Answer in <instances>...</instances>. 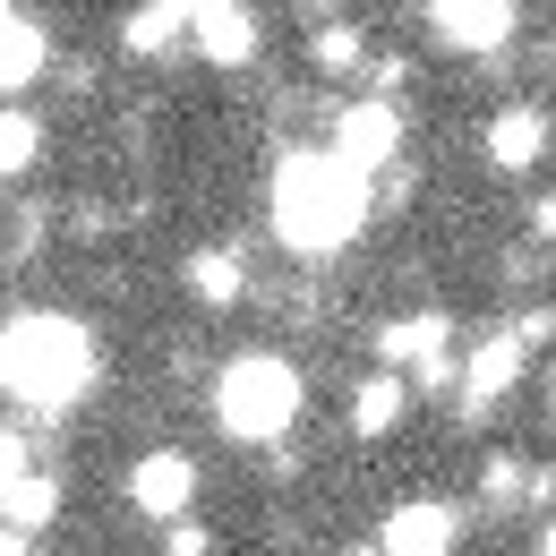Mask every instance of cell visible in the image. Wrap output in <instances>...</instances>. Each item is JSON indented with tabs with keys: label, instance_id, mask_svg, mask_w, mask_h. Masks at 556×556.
<instances>
[{
	"label": "cell",
	"instance_id": "cell-1",
	"mask_svg": "<svg viewBox=\"0 0 556 556\" xmlns=\"http://www.w3.org/2000/svg\"><path fill=\"white\" fill-rule=\"evenodd\" d=\"M359 223H368V180H359L351 163H334L326 146H300V154L275 163V231L300 249V257L351 249Z\"/></svg>",
	"mask_w": 556,
	"mask_h": 556
},
{
	"label": "cell",
	"instance_id": "cell-2",
	"mask_svg": "<svg viewBox=\"0 0 556 556\" xmlns=\"http://www.w3.org/2000/svg\"><path fill=\"white\" fill-rule=\"evenodd\" d=\"M0 386L43 419L86 403V386H94V334H86L77 317H61V308L9 317V326H0Z\"/></svg>",
	"mask_w": 556,
	"mask_h": 556
},
{
	"label": "cell",
	"instance_id": "cell-3",
	"mask_svg": "<svg viewBox=\"0 0 556 556\" xmlns=\"http://www.w3.org/2000/svg\"><path fill=\"white\" fill-rule=\"evenodd\" d=\"M214 419L240 437V445H275L300 419V368L282 351H240L223 377H214Z\"/></svg>",
	"mask_w": 556,
	"mask_h": 556
},
{
	"label": "cell",
	"instance_id": "cell-4",
	"mask_svg": "<svg viewBox=\"0 0 556 556\" xmlns=\"http://www.w3.org/2000/svg\"><path fill=\"white\" fill-rule=\"evenodd\" d=\"M129 505H138L146 522H189V505H198V463L172 454V445H154L138 471H129Z\"/></svg>",
	"mask_w": 556,
	"mask_h": 556
},
{
	"label": "cell",
	"instance_id": "cell-5",
	"mask_svg": "<svg viewBox=\"0 0 556 556\" xmlns=\"http://www.w3.org/2000/svg\"><path fill=\"white\" fill-rule=\"evenodd\" d=\"M394 146H403V112H394V103H343V121H334V146H326V154L351 163V172L368 180V172L394 163Z\"/></svg>",
	"mask_w": 556,
	"mask_h": 556
},
{
	"label": "cell",
	"instance_id": "cell-6",
	"mask_svg": "<svg viewBox=\"0 0 556 556\" xmlns=\"http://www.w3.org/2000/svg\"><path fill=\"white\" fill-rule=\"evenodd\" d=\"M189 43L206 52L214 70H249V61H257V17H249V0H198V9H189Z\"/></svg>",
	"mask_w": 556,
	"mask_h": 556
},
{
	"label": "cell",
	"instance_id": "cell-7",
	"mask_svg": "<svg viewBox=\"0 0 556 556\" xmlns=\"http://www.w3.org/2000/svg\"><path fill=\"white\" fill-rule=\"evenodd\" d=\"M454 386H463V419H488L514 386H522V343H514V334H488V343L454 368Z\"/></svg>",
	"mask_w": 556,
	"mask_h": 556
},
{
	"label": "cell",
	"instance_id": "cell-8",
	"mask_svg": "<svg viewBox=\"0 0 556 556\" xmlns=\"http://www.w3.org/2000/svg\"><path fill=\"white\" fill-rule=\"evenodd\" d=\"M454 505H428V496H412V505H394L386 514V531H377V556H454Z\"/></svg>",
	"mask_w": 556,
	"mask_h": 556
},
{
	"label": "cell",
	"instance_id": "cell-9",
	"mask_svg": "<svg viewBox=\"0 0 556 556\" xmlns=\"http://www.w3.org/2000/svg\"><path fill=\"white\" fill-rule=\"evenodd\" d=\"M437 351H454V317L445 308H419V317H386L377 326V359L403 377V368H419V359H437Z\"/></svg>",
	"mask_w": 556,
	"mask_h": 556
},
{
	"label": "cell",
	"instance_id": "cell-10",
	"mask_svg": "<svg viewBox=\"0 0 556 556\" xmlns=\"http://www.w3.org/2000/svg\"><path fill=\"white\" fill-rule=\"evenodd\" d=\"M548 154V112L540 103H505L496 121H488V163L496 172H531Z\"/></svg>",
	"mask_w": 556,
	"mask_h": 556
},
{
	"label": "cell",
	"instance_id": "cell-11",
	"mask_svg": "<svg viewBox=\"0 0 556 556\" xmlns=\"http://www.w3.org/2000/svg\"><path fill=\"white\" fill-rule=\"evenodd\" d=\"M514 26H522L514 0H463L454 17H437V43H445V52H496Z\"/></svg>",
	"mask_w": 556,
	"mask_h": 556
},
{
	"label": "cell",
	"instance_id": "cell-12",
	"mask_svg": "<svg viewBox=\"0 0 556 556\" xmlns=\"http://www.w3.org/2000/svg\"><path fill=\"white\" fill-rule=\"evenodd\" d=\"M189 9H198V0H146V9H129V17H121V52L163 61V52L189 35Z\"/></svg>",
	"mask_w": 556,
	"mask_h": 556
},
{
	"label": "cell",
	"instance_id": "cell-13",
	"mask_svg": "<svg viewBox=\"0 0 556 556\" xmlns=\"http://www.w3.org/2000/svg\"><path fill=\"white\" fill-rule=\"evenodd\" d=\"M52 61V35L35 26V17H9V35H0V94H17V86H35Z\"/></svg>",
	"mask_w": 556,
	"mask_h": 556
},
{
	"label": "cell",
	"instance_id": "cell-14",
	"mask_svg": "<svg viewBox=\"0 0 556 556\" xmlns=\"http://www.w3.org/2000/svg\"><path fill=\"white\" fill-rule=\"evenodd\" d=\"M189 291H198L206 308H231V300L249 291V266H240V249H189Z\"/></svg>",
	"mask_w": 556,
	"mask_h": 556
},
{
	"label": "cell",
	"instance_id": "cell-15",
	"mask_svg": "<svg viewBox=\"0 0 556 556\" xmlns=\"http://www.w3.org/2000/svg\"><path fill=\"white\" fill-rule=\"evenodd\" d=\"M52 514H61V480L26 471L17 488H0V531H43Z\"/></svg>",
	"mask_w": 556,
	"mask_h": 556
},
{
	"label": "cell",
	"instance_id": "cell-16",
	"mask_svg": "<svg viewBox=\"0 0 556 556\" xmlns=\"http://www.w3.org/2000/svg\"><path fill=\"white\" fill-rule=\"evenodd\" d=\"M43 163V121L26 103H0V180H26Z\"/></svg>",
	"mask_w": 556,
	"mask_h": 556
},
{
	"label": "cell",
	"instance_id": "cell-17",
	"mask_svg": "<svg viewBox=\"0 0 556 556\" xmlns=\"http://www.w3.org/2000/svg\"><path fill=\"white\" fill-rule=\"evenodd\" d=\"M403 403H412V386L386 368V377H368V386L351 394V428H359V437H386V428L403 419Z\"/></svg>",
	"mask_w": 556,
	"mask_h": 556
},
{
	"label": "cell",
	"instance_id": "cell-18",
	"mask_svg": "<svg viewBox=\"0 0 556 556\" xmlns=\"http://www.w3.org/2000/svg\"><path fill=\"white\" fill-rule=\"evenodd\" d=\"M480 496L496 505V514L531 505V463H522V454H496V463H488V480H480Z\"/></svg>",
	"mask_w": 556,
	"mask_h": 556
},
{
	"label": "cell",
	"instance_id": "cell-19",
	"mask_svg": "<svg viewBox=\"0 0 556 556\" xmlns=\"http://www.w3.org/2000/svg\"><path fill=\"white\" fill-rule=\"evenodd\" d=\"M308 61H317V70H351V61H359V26L326 17V26L308 35Z\"/></svg>",
	"mask_w": 556,
	"mask_h": 556
},
{
	"label": "cell",
	"instance_id": "cell-20",
	"mask_svg": "<svg viewBox=\"0 0 556 556\" xmlns=\"http://www.w3.org/2000/svg\"><path fill=\"white\" fill-rule=\"evenodd\" d=\"M163 556H214L206 522H163Z\"/></svg>",
	"mask_w": 556,
	"mask_h": 556
},
{
	"label": "cell",
	"instance_id": "cell-21",
	"mask_svg": "<svg viewBox=\"0 0 556 556\" xmlns=\"http://www.w3.org/2000/svg\"><path fill=\"white\" fill-rule=\"evenodd\" d=\"M26 471H35V463H26V437H17V428H0V488H17Z\"/></svg>",
	"mask_w": 556,
	"mask_h": 556
},
{
	"label": "cell",
	"instance_id": "cell-22",
	"mask_svg": "<svg viewBox=\"0 0 556 556\" xmlns=\"http://www.w3.org/2000/svg\"><path fill=\"white\" fill-rule=\"evenodd\" d=\"M505 334H514L522 351H531V343H548V334H556V308H522V317H514Z\"/></svg>",
	"mask_w": 556,
	"mask_h": 556
},
{
	"label": "cell",
	"instance_id": "cell-23",
	"mask_svg": "<svg viewBox=\"0 0 556 556\" xmlns=\"http://www.w3.org/2000/svg\"><path fill=\"white\" fill-rule=\"evenodd\" d=\"M531 240H556V198H540V206H531Z\"/></svg>",
	"mask_w": 556,
	"mask_h": 556
},
{
	"label": "cell",
	"instance_id": "cell-24",
	"mask_svg": "<svg viewBox=\"0 0 556 556\" xmlns=\"http://www.w3.org/2000/svg\"><path fill=\"white\" fill-rule=\"evenodd\" d=\"M0 556H26V531H0Z\"/></svg>",
	"mask_w": 556,
	"mask_h": 556
},
{
	"label": "cell",
	"instance_id": "cell-25",
	"mask_svg": "<svg viewBox=\"0 0 556 556\" xmlns=\"http://www.w3.org/2000/svg\"><path fill=\"white\" fill-rule=\"evenodd\" d=\"M454 9H463V0H428V26H437V17H454Z\"/></svg>",
	"mask_w": 556,
	"mask_h": 556
},
{
	"label": "cell",
	"instance_id": "cell-26",
	"mask_svg": "<svg viewBox=\"0 0 556 556\" xmlns=\"http://www.w3.org/2000/svg\"><path fill=\"white\" fill-rule=\"evenodd\" d=\"M540 556H556V522H548V531H540Z\"/></svg>",
	"mask_w": 556,
	"mask_h": 556
},
{
	"label": "cell",
	"instance_id": "cell-27",
	"mask_svg": "<svg viewBox=\"0 0 556 556\" xmlns=\"http://www.w3.org/2000/svg\"><path fill=\"white\" fill-rule=\"evenodd\" d=\"M9 17H17V9H9V0H0V35H9Z\"/></svg>",
	"mask_w": 556,
	"mask_h": 556
},
{
	"label": "cell",
	"instance_id": "cell-28",
	"mask_svg": "<svg viewBox=\"0 0 556 556\" xmlns=\"http://www.w3.org/2000/svg\"><path fill=\"white\" fill-rule=\"evenodd\" d=\"M343 556H377V548H343Z\"/></svg>",
	"mask_w": 556,
	"mask_h": 556
}]
</instances>
